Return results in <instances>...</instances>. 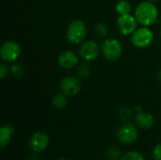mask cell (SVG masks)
<instances>
[{"mask_svg": "<svg viewBox=\"0 0 161 160\" xmlns=\"http://www.w3.org/2000/svg\"><path fill=\"white\" fill-rule=\"evenodd\" d=\"M135 17L143 26L152 25L158 17V10L157 6L151 1H145L138 5L135 10Z\"/></svg>", "mask_w": 161, "mask_h": 160, "instance_id": "6da1fadb", "label": "cell"}, {"mask_svg": "<svg viewBox=\"0 0 161 160\" xmlns=\"http://www.w3.org/2000/svg\"><path fill=\"white\" fill-rule=\"evenodd\" d=\"M139 137L138 126L130 122L124 123L118 129L116 139L123 145H130L134 143Z\"/></svg>", "mask_w": 161, "mask_h": 160, "instance_id": "7a4b0ae2", "label": "cell"}, {"mask_svg": "<svg viewBox=\"0 0 161 160\" xmlns=\"http://www.w3.org/2000/svg\"><path fill=\"white\" fill-rule=\"evenodd\" d=\"M87 35V27L83 21L74 20L68 25L66 37L67 40L73 44H78L82 42Z\"/></svg>", "mask_w": 161, "mask_h": 160, "instance_id": "3957f363", "label": "cell"}, {"mask_svg": "<svg viewBox=\"0 0 161 160\" xmlns=\"http://www.w3.org/2000/svg\"><path fill=\"white\" fill-rule=\"evenodd\" d=\"M102 53L109 61H116L123 53L122 43L117 39H108L102 44Z\"/></svg>", "mask_w": 161, "mask_h": 160, "instance_id": "277c9868", "label": "cell"}, {"mask_svg": "<svg viewBox=\"0 0 161 160\" xmlns=\"http://www.w3.org/2000/svg\"><path fill=\"white\" fill-rule=\"evenodd\" d=\"M153 39V32L147 26H143L136 29V31L132 34L131 41L133 45L138 48H145L152 43Z\"/></svg>", "mask_w": 161, "mask_h": 160, "instance_id": "5b68a950", "label": "cell"}, {"mask_svg": "<svg viewBox=\"0 0 161 160\" xmlns=\"http://www.w3.org/2000/svg\"><path fill=\"white\" fill-rule=\"evenodd\" d=\"M50 138L46 132L38 131L34 133L28 141V146L33 153H42L46 150L49 145Z\"/></svg>", "mask_w": 161, "mask_h": 160, "instance_id": "8992f818", "label": "cell"}, {"mask_svg": "<svg viewBox=\"0 0 161 160\" xmlns=\"http://www.w3.org/2000/svg\"><path fill=\"white\" fill-rule=\"evenodd\" d=\"M21 54L20 45L14 41H6L0 49L1 58L6 62H13L18 59Z\"/></svg>", "mask_w": 161, "mask_h": 160, "instance_id": "52a82bcc", "label": "cell"}, {"mask_svg": "<svg viewBox=\"0 0 161 160\" xmlns=\"http://www.w3.org/2000/svg\"><path fill=\"white\" fill-rule=\"evenodd\" d=\"M137 19L131 14L120 15L117 19V27L119 32L125 36L133 34L137 28Z\"/></svg>", "mask_w": 161, "mask_h": 160, "instance_id": "ba28073f", "label": "cell"}, {"mask_svg": "<svg viewBox=\"0 0 161 160\" xmlns=\"http://www.w3.org/2000/svg\"><path fill=\"white\" fill-rule=\"evenodd\" d=\"M78 53L82 59L86 61H92L99 56L100 47L94 41H86L81 44Z\"/></svg>", "mask_w": 161, "mask_h": 160, "instance_id": "9c48e42d", "label": "cell"}, {"mask_svg": "<svg viewBox=\"0 0 161 160\" xmlns=\"http://www.w3.org/2000/svg\"><path fill=\"white\" fill-rule=\"evenodd\" d=\"M82 85L78 78L75 76H66L60 82V90L67 96H75L81 91Z\"/></svg>", "mask_w": 161, "mask_h": 160, "instance_id": "30bf717a", "label": "cell"}, {"mask_svg": "<svg viewBox=\"0 0 161 160\" xmlns=\"http://www.w3.org/2000/svg\"><path fill=\"white\" fill-rule=\"evenodd\" d=\"M58 63L63 69H73L78 63V57L75 52L66 50L61 52L58 57Z\"/></svg>", "mask_w": 161, "mask_h": 160, "instance_id": "8fae6325", "label": "cell"}, {"mask_svg": "<svg viewBox=\"0 0 161 160\" xmlns=\"http://www.w3.org/2000/svg\"><path fill=\"white\" fill-rule=\"evenodd\" d=\"M135 124L142 129L148 130L151 129L155 124V117L150 113L146 111H142L137 113V115L134 118Z\"/></svg>", "mask_w": 161, "mask_h": 160, "instance_id": "7c38bea8", "label": "cell"}, {"mask_svg": "<svg viewBox=\"0 0 161 160\" xmlns=\"http://www.w3.org/2000/svg\"><path fill=\"white\" fill-rule=\"evenodd\" d=\"M14 133V127L12 124L6 123L0 128V146L5 148L11 141Z\"/></svg>", "mask_w": 161, "mask_h": 160, "instance_id": "4fadbf2b", "label": "cell"}, {"mask_svg": "<svg viewBox=\"0 0 161 160\" xmlns=\"http://www.w3.org/2000/svg\"><path fill=\"white\" fill-rule=\"evenodd\" d=\"M67 95H65L64 93H58L56 94L53 97L52 100V104L54 106V108H56L57 109H63L66 108L67 104H68V100H67Z\"/></svg>", "mask_w": 161, "mask_h": 160, "instance_id": "5bb4252c", "label": "cell"}, {"mask_svg": "<svg viewBox=\"0 0 161 160\" xmlns=\"http://www.w3.org/2000/svg\"><path fill=\"white\" fill-rule=\"evenodd\" d=\"M131 10V5L127 0H120L116 4V11L119 15L128 14Z\"/></svg>", "mask_w": 161, "mask_h": 160, "instance_id": "9a60e30c", "label": "cell"}, {"mask_svg": "<svg viewBox=\"0 0 161 160\" xmlns=\"http://www.w3.org/2000/svg\"><path fill=\"white\" fill-rule=\"evenodd\" d=\"M118 116L122 122L126 123V122H129L133 118V111L127 107H123L120 108Z\"/></svg>", "mask_w": 161, "mask_h": 160, "instance_id": "2e32d148", "label": "cell"}, {"mask_svg": "<svg viewBox=\"0 0 161 160\" xmlns=\"http://www.w3.org/2000/svg\"><path fill=\"white\" fill-rule=\"evenodd\" d=\"M120 160H145V157L138 151H128L122 156Z\"/></svg>", "mask_w": 161, "mask_h": 160, "instance_id": "e0dca14e", "label": "cell"}, {"mask_svg": "<svg viewBox=\"0 0 161 160\" xmlns=\"http://www.w3.org/2000/svg\"><path fill=\"white\" fill-rule=\"evenodd\" d=\"M93 32L96 37L105 38L108 34V26L104 23H97L93 27Z\"/></svg>", "mask_w": 161, "mask_h": 160, "instance_id": "ac0fdd59", "label": "cell"}, {"mask_svg": "<svg viewBox=\"0 0 161 160\" xmlns=\"http://www.w3.org/2000/svg\"><path fill=\"white\" fill-rule=\"evenodd\" d=\"M107 154H108V158L115 160H120V158L123 156L122 151L118 146H110V147H108V149L107 151Z\"/></svg>", "mask_w": 161, "mask_h": 160, "instance_id": "d6986e66", "label": "cell"}, {"mask_svg": "<svg viewBox=\"0 0 161 160\" xmlns=\"http://www.w3.org/2000/svg\"><path fill=\"white\" fill-rule=\"evenodd\" d=\"M10 71H11V74L16 77H22L25 74V69H24L23 65H21L19 63L13 64L10 68Z\"/></svg>", "mask_w": 161, "mask_h": 160, "instance_id": "ffe728a7", "label": "cell"}, {"mask_svg": "<svg viewBox=\"0 0 161 160\" xmlns=\"http://www.w3.org/2000/svg\"><path fill=\"white\" fill-rule=\"evenodd\" d=\"M77 74L80 77H84V78L88 77L91 74V70L89 65L86 63H82L77 69Z\"/></svg>", "mask_w": 161, "mask_h": 160, "instance_id": "44dd1931", "label": "cell"}, {"mask_svg": "<svg viewBox=\"0 0 161 160\" xmlns=\"http://www.w3.org/2000/svg\"><path fill=\"white\" fill-rule=\"evenodd\" d=\"M152 157L154 160H161V143H158L153 147Z\"/></svg>", "mask_w": 161, "mask_h": 160, "instance_id": "7402d4cb", "label": "cell"}, {"mask_svg": "<svg viewBox=\"0 0 161 160\" xmlns=\"http://www.w3.org/2000/svg\"><path fill=\"white\" fill-rule=\"evenodd\" d=\"M8 68L6 67L5 64H1L0 65V77L1 79H4L8 76Z\"/></svg>", "mask_w": 161, "mask_h": 160, "instance_id": "603a6c76", "label": "cell"}, {"mask_svg": "<svg viewBox=\"0 0 161 160\" xmlns=\"http://www.w3.org/2000/svg\"><path fill=\"white\" fill-rule=\"evenodd\" d=\"M26 160H40V157H38V154L37 153H33L31 155L28 156L27 159Z\"/></svg>", "mask_w": 161, "mask_h": 160, "instance_id": "cb8c5ba5", "label": "cell"}, {"mask_svg": "<svg viewBox=\"0 0 161 160\" xmlns=\"http://www.w3.org/2000/svg\"><path fill=\"white\" fill-rule=\"evenodd\" d=\"M135 110H136V112H137V113H139V112H142V111H143V109H142V108L141 106H137V107L135 108Z\"/></svg>", "mask_w": 161, "mask_h": 160, "instance_id": "d4e9b609", "label": "cell"}, {"mask_svg": "<svg viewBox=\"0 0 161 160\" xmlns=\"http://www.w3.org/2000/svg\"><path fill=\"white\" fill-rule=\"evenodd\" d=\"M158 79L161 81V70L158 72Z\"/></svg>", "mask_w": 161, "mask_h": 160, "instance_id": "484cf974", "label": "cell"}, {"mask_svg": "<svg viewBox=\"0 0 161 160\" xmlns=\"http://www.w3.org/2000/svg\"><path fill=\"white\" fill-rule=\"evenodd\" d=\"M57 160H69V159H67V158H58V159H57Z\"/></svg>", "mask_w": 161, "mask_h": 160, "instance_id": "4316f807", "label": "cell"}, {"mask_svg": "<svg viewBox=\"0 0 161 160\" xmlns=\"http://www.w3.org/2000/svg\"><path fill=\"white\" fill-rule=\"evenodd\" d=\"M148 1H151V2H154V1H158V0H148Z\"/></svg>", "mask_w": 161, "mask_h": 160, "instance_id": "83f0119b", "label": "cell"}, {"mask_svg": "<svg viewBox=\"0 0 161 160\" xmlns=\"http://www.w3.org/2000/svg\"><path fill=\"white\" fill-rule=\"evenodd\" d=\"M107 160H115V159H111V158H108V159H107Z\"/></svg>", "mask_w": 161, "mask_h": 160, "instance_id": "f1b7e54d", "label": "cell"}, {"mask_svg": "<svg viewBox=\"0 0 161 160\" xmlns=\"http://www.w3.org/2000/svg\"><path fill=\"white\" fill-rule=\"evenodd\" d=\"M160 36H161V30H160Z\"/></svg>", "mask_w": 161, "mask_h": 160, "instance_id": "f546056e", "label": "cell"}]
</instances>
